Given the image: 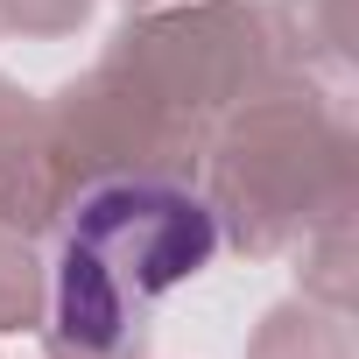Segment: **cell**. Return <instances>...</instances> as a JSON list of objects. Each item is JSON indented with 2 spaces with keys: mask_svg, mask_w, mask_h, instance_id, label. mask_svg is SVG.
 Segmentation results:
<instances>
[{
  "mask_svg": "<svg viewBox=\"0 0 359 359\" xmlns=\"http://www.w3.org/2000/svg\"><path fill=\"white\" fill-rule=\"evenodd\" d=\"M219 212L176 176H106L92 184L50 254V324L71 352H127L155 310L219 261Z\"/></svg>",
  "mask_w": 359,
  "mask_h": 359,
  "instance_id": "obj_1",
  "label": "cell"
}]
</instances>
